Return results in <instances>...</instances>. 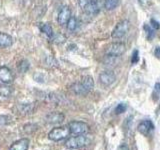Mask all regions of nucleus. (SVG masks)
I'll use <instances>...</instances> for the list:
<instances>
[{
    "label": "nucleus",
    "mask_w": 160,
    "mask_h": 150,
    "mask_svg": "<svg viewBox=\"0 0 160 150\" xmlns=\"http://www.w3.org/2000/svg\"><path fill=\"white\" fill-rule=\"evenodd\" d=\"M144 29L146 30V32H147V35H148V38L149 39H152V37L154 36V31L153 30L150 28L148 25H145L144 26Z\"/></svg>",
    "instance_id": "a878e982"
},
{
    "label": "nucleus",
    "mask_w": 160,
    "mask_h": 150,
    "mask_svg": "<svg viewBox=\"0 0 160 150\" xmlns=\"http://www.w3.org/2000/svg\"><path fill=\"white\" fill-rule=\"evenodd\" d=\"M90 2V0H78V5L80 6V8L84 9V7Z\"/></svg>",
    "instance_id": "bb28decb"
},
{
    "label": "nucleus",
    "mask_w": 160,
    "mask_h": 150,
    "mask_svg": "<svg viewBox=\"0 0 160 150\" xmlns=\"http://www.w3.org/2000/svg\"><path fill=\"white\" fill-rule=\"evenodd\" d=\"M29 67H30V64L28 62V60H26V59L21 60L17 65V69L20 73H25L26 71H28Z\"/></svg>",
    "instance_id": "aec40b11"
},
{
    "label": "nucleus",
    "mask_w": 160,
    "mask_h": 150,
    "mask_svg": "<svg viewBox=\"0 0 160 150\" xmlns=\"http://www.w3.org/2000/svg\"><path fill=\"white\" fill-rule=\"evenodd\" d=\"M51 39L53 40V41L55 43H63L65 42V40H66V38H65V36L63 34L61 33H58V34H53V36L51 37Z\"/></svg>",
    "instance_id": "4be33fe9"
},
{
    "label": "nucleus",
    "mask_w": 160,
    "mask_h": 150,
    "mask_svg": "<svg viewBox=\"0 0 160 150\" xmlns=\"http://www.w3.org/2000/svg\"><path fill=\"white\" fill-rule=\"evenodd\" d=\"M12 42H13V38L9 34L0 32V47L2 48L9 47L12 45Z\"/></svg>",
    "instance_id": "ddd939ff"
},
{
    "label": "nucleus",
    "mask_w": 160,
    "mask_h": 150,
    "mask_svg": "<svg viewBox=\"0 0 160 150\" xmlns=\"http://www.w3.org/2000/svg\"><path fill=\"white\" fill-rule=\"evenodd\" d=\"M77 19L76 17H74V16H71L70 17V19L68 20V22L66 24V26H67V29L69 30V31H75L77 28Z\"/></svg>",
    "instance_id": "412c9836"
},
{
    "label": "nucleus",
    "mask_w": 160,
    "mask_h": 150,
    "mask_svg": "<svg viewBox=\"0 0 160 150\" xmlns=\"http://www.w3.org/2000/svg\"><path fill=\"white\" fill-rule=\"evenodd\" d=\"M150 23H151V26H152L154 29H159V28H160V24H159L158 21H156V20L151 19V20H150Z\"/></svg>",
    "instance_id": "cd10ccee"
},
{
    "label": "nucleus",
    "mask_w": 160,
    "mask_h": 150,
    "mask_svg": "<svg viewBox=\"0 0 160 150\" xmlns=\"http://www.w3.org/2000/svg\"><path fill=\"white\" fill-rule=\"evenodd\" d=\"M137 128H138V131L141 134L145 135V136H148L153 130L154 126H153V123L150 121V120H144V121L140 122L138 124Z\"/></svg>",
    "instance_id": "9b49d317"
},
{
    "label": "nucleus",
    "mask_w": 160,
    "mask_h": 150,
    "mask_svg": "<svg viewBox=\"0 0 160 150\" xmlns=\"http://www.w3.org/2000/svg\"><path fill=\"white\" fill-rule=\"evenodd\" d=\"M84 11L86 14L88 15H96L99 13L100 11V6H99V3H98V0H90V2L84 7Z\"/></svg>",
    "instance_id": "9d476101"
},
{
    "label": "nucleus",
    "mask_w": 160,
    "mask_h": 150,
    "mask_svg": "<svg viewBox=\"0 0 160 150\" xmlns=\"http://www.w3.org/2000/svg\"><path fill=\"white\" fill-rule=\"evenodd\" d=\"M120 3V0H105L104 8L106 10H113L116 8Z\"/></svg>",
    "instance_id": "6ab92c4d"
},
{
    "label": "nucleus",
    "mask_w": 160,
    "mask_h": 150,
    "mask_svg": "<svg viewBox=\"0 0 160 150\" xmlns=\"http://www.w3.org/2000/svg\"><path fill=\"white\" fill-rule=\"evenodd\" d=\"M117 150H129V149H128V147H127V145H126V144H121V145H120V146L118 147Z\"/></svg>",
    "instance_id": "c85d7f7f"
},
{
    "label": "nucleus",
    "mask_w": 160,
    "mask_h": 150,
    "mask_svg": "<svg viewBox=\"0 0 160 150\" xmlns=\"http://www.w3.org/2000/svg\"><path fill=\"white\" fill-rule=\"evenodd\" d=\"M9 122H10V120H9L8 116H5V115H3V116H0V126L7 125Z\"/></svg>",
    "instance_id": "393cba45"
},
{
    "label": "nucleus",
    "mask_w": 160,
    "mask_h": 150,
    "mask_svg": "<svg viewBox=\"0 0 160 150\" xmlns=\"http://www.w3.org/2000/svg\"><path fill=\"white\" fill-rule=\"evenodd\" d=\"M155 89H156V91L160 92V83H156V85H155Z\"/></svg>",
    "instance_id": "7c9ffc66"
},
{
    "label": "nucleus",
    "mask_w": 160,
    "mask_h": 150,
    "mask_svg": "<svg viewBox=\"0 0 160 150\" xmlns=\"http://www.w3.org/2000/svg\"><path fill=\"white\" fill-rule=\"evenodd\" d=\"M138 61H139V52H138V50H134L132 53L131 62H132V64H136Z\"/></svg>",
    "instance_id": "b1692460"
},
{
    "label": "nucleus",
    "mask_w": 160,
    "mask_h": 150,
    "mask_svg": "<svg viewBox=\"0 0 160 150\" xmlns=\"http://www.w3.org/2000/svg\"><path fill=\"white\" fill-rule=\"evenodd\" d=\"M28 148H29V139L22 138L15 141L10 146L9 150H28Z\"/></svg>",
    "instance_id": "f8f14e48"
},
{
    "label": "nucleus",
    "mask_w": 160,
    "mask_h": 150,
    "mask_svg": "<svg viewBox=\"0 0 160 150\" xmlns=\"http://www.w3.org/2000/svg\"><path fill=\"white\" fill-rule=\"evenodd\" d=\"M46 122L49 124H60L64 121L65 116L64 114L60 113V112H52V113H49L46 115Z\"/></svg>",
    "instance_id": "1a4fd4ad"
},
{
    "label": "nucleus",
    "mask_w": 160,
    "mask_h": 150,
    "mask_svg": "<svg viewBox=\"0 0 160 150\" xmlns=\"http://www.w3.org/2000/svg\"><path fill=\"white\" fill-rule=\"evenodd\" d=\"M40 29H41V31L46 35L47 37H49L50 39H51V37L53 36V29L51 27V25H50L49 23H42L41 26H40Z\"/></svg>",
    "instance_id": "f3484780"
},
{
    "label": "nucleus",
    "mask_w": 160,
    "mask_h": 150,
    "mask_svg": "<svg viewBox=\"0 0 160 150\" xmlns=\"http://www.w3.org/2000/svg\"><path fill=\"white\" fill-rule=\"evenodd\" d=\"M68 127L70 133L74 135H85L89 132V126L83 121H71L69 122Z\"/></svg>",
    "instance_id": "7ed1b4c3"
},
{
    "label": "nucleus",
    "mask_w": 160,
    "mask_h": 150,
    "mask_svg": "<svg viewBox=\"0 0 160 150\" xmlns=\"http://www.w3.org/2000/svg\"><path fill=\"white\" fill-rule=\"evenodd\" d=\"M127 109V105L125 103H119L116 108H115V113L116 114H121L123 112H125V110Z\"/></svg>",
    "instance_id": "5701e85b"
},
{
    "label": "nucleus",
    "mask_w": 160,
    "mask_h": 150,
    "mask_svg": "<svg viewBox=\"0 0 160 150\" xmlns=\"http://www.w3.org/2000/svg\"><path fill=\"white\" fill-rule=\"evenodd\" d=\"M14 81V75L13 72L10 70V68L6 66L0 67V82L3 84H11Z\"/></svg>",
    "instance_id": "423d86ee"
},
{
    "label": "nucleus",
    "mask_w": 160,
    "mask_h": 150,
    "mask_svg": "<svg viewBox=\"0 0 160 150\" xmlns=\"http://www.w3.org/2000/svg\"><path fill=\"white\" fill-rule=\"evenodd\" d=\"M88 144V138L85 135H76L66 139L65 146L68 149H79Z\"/></svg>",
    "instance_id": "f257e3e1"
},
{
    "label": "nucleus",
    "mask_w": 160,
    "mask_h": 150,
    "mask_svg": "<svg viewBox=\"0 0 160 150\" xmlns=\"http://www.w3.org/2000/svg\"><path fill=\"white\" fill-rule=\"evenodd\" d=\"M72 90L74 91L75 94H78V95H86L88 93L86 90L84 89V87L82 86L81 82L73 84L72 85Z\"/></svg>",
    "instance_id": "a211bd4d"
},
{
    "label": "nucleus",
    "mask_w": 160,
    "mask_h": 150,
    "mask_svg": "<svg viewBox=\"0 0 160 150\" xmlns=\"http://www.w3.org/2000/svg\"><path fill=\"white\" fill-rule=\"evenodd\" d=\"M116 80V76L112 71H103L99 75V81L104 86H110Z\"/></svg>",
    "instance_id": "6e6552de"
},
{
    "label": "nucleus",
    "mask_w": 160,
    "mask_h": 150,
    "mask_svg": "<svg viewBox=\"0 0 160 150\" xmlns=\"http://www.w3.org/2000/svg\"><path fill=\"white\" fill-rule=\"evenodd\" d=\"M14 89L12 86H10L9 84H2L0 85V96L4 98H9L11 97L13 94Z\"/></svg>",
    "instance_id": "4468645a"
},
{
    "label": "nucleus",
    "mask_w": 160,
    "mask_h": 150,
    "mask_svg": "<svg viewBox=\"0 0 160 150\" xmlns=\"http://www.w3.org/2000/svg\"><path fill=\"white\" fill-rule=\"evenodd\" d=\"M70 17H71V10H70V8L68 6H63L59 10V13L57 16L58 24L61 25V26L66 25Z\"/></svg>",
    "instance_id": "0eeeda50"
},
{
    "label": "nucleus",
    "mask_w": 160,
    "mask_h": 150,
    "mask_svg": "<svg viewBox=\"0 0 160 150\" xmlns=\"http://www.w3.org/2000/svg\"><path fill=\"white\" fill-rule=\"evenodd\" d=\"M125 50H126V46L125 44L122 42H113L110 43L108 46L105 49V53L109 56H113V57H117V56H121L125 53Z\"/></svg>",
    "instance_id": "20e7f679"
},
{
    "label": "nucleus",
    "mask_w": 160,
    "mask_h": 150,
    "mask_svg": "<svg viewBox=\"0 0 160 150\" xmlns=\"http://www.w3.org/2000/svg\"><path fill=\"white\" fill-rule=\"evenodd\" d=\"M81 84H82V86L84 87V89L86 90L87 92H90L94 88V80H93V78L91 76H89V75H87V76H84L82 78Z\"/></svg>",
    "instance_id": "2eb2a0df"
},
{
    "label": "nucleus",
    "mask_w": 160,
    "mask_h": 150,
    "mask_svg": "<svg viewBox=\"0 0 160 150\" xmlns=\"http://www.w3.org/2000/svg\"><path fill=\"white\" fill-rule=\"evenodd\" d=\"M155 56L160 58V47H156V49H155Z\"/></svg>",
    "instance_id": "c756f323"
},
{
    "label": "nucleus",
    "mask_w": 160,
    "mask_h": 150,
    "mask_svg": "<svg viewBox=\"0 0 160 150\" xmlns=\"http://www.w3.org/2000/svg\"><path fill=\"white\" fill-rule=\"evenodd\" d=\"M130 28V23L128 20H122L115 26L114 30L112 31V38L114 39H120L127 34Z\"/></svg>",
    "instance_id": "39448f33"
},
{
    "label": "nucleus",
    "mask_w": 160,
    "mask_h": 150,
    "mask_svg": "<svg viewBox=\"0 0 160 150\" xmlns=\"http://www.w3.org/2000/svg\"><path fill=\"white\" fill-rule=\"evenodd\" d=\"M70 135V130L68 126H61V127H55L48 133V138L51 141H61L63 139L68 138Z\"/></svg>",
    "instance_id": "f03ea898"
},
{
    "label": "nucleus",
    "mask_w": 160,
    "mask_h": 150,
    "mask_svg": "<svg viewBox=\"0 0 160 150\" xmlns=\"http://www.w3.org/2000/svg\"><path fill=\"white\" fill-rule=\"evenodd\" d=\"M20 112L24 115H27V114H30L34 111V105L33 103H27V104H21L18 106Z\"/></svg>",
    "instance_id": "dca6fc26"
}]
</instances>
